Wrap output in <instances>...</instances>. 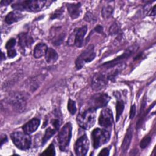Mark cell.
Listing matches in <instances>:
<instances>
[{
    "mask_svg": "<svg viewBox=\"0 0 156 156\" xmlns=\"http://www.w3.org/2000/svg\"><path fill=\"white\" fill-rule=\"evenodd\" d=\"M78 124L83 129L88 130L91 128L96 121V110L89 108L80 112L77 116Z\"/></svg>",
    "mask_w": 156,
    "mask_h": 156,
    "instance_id": "1",
    "label": "cell"
},
{
    "mask_svg": "<svg viewBox=\"0 0 156 156\" xmlns=\"http://www.w3.org/2000/svg\"><path fill=\"white\" fill-rule=\"evenodd\" d=\"M46 1L41 0H29L18 1L12 5V7L18 10L29 12H38L45 5Z\"/></svg>",
    "mask_w": 156,
    "mask_h": 156,
    "instance_id": "2",
    "label": "cell"
},
{
    "mask_svg": "<svg viewBox=\"0 0 156 156\" xmlns=\"http://www.w3.org/2000/svg\"><path fill=\"white\" fill-rule=\"evenodd\" d=\"M72 135V126L70 122H68L60 130L58 135V143L60 149L66 152L69 145Z\"/></svg>",
    "mask_w": 156,
    "mask_h": 156,
    "instance_id": "3",
    "label": "cell"
},
{
    "mask_svg": "<svg viewBox=\"0 0 156 156\" xmlns=\"http://www.w3.org/2000/svg\"><path fill=\"white\" fill-rule=\"evenodd\" d=\"M13 144L20 149L27 150L31 145V138L29 134L22 132H14L11 134Z\"/></svg>",
    "mask_w": 156,
    "mask_h": 156,
    "instance_id": "4",
    "label": "cell"
},
{
    "mask_svg": "<svg viewBox=\"0 0 156 156\" xmlns=\"http://www.w3.org/2000/svg\"><path fill=\"white\" fill-rule=\"evenodd\" d=\"M110 133L103 129L96 128L91 133L92 144L94 148L97 149L107 143L110 140Z\"/></svg>",
    "mask_w": 156,
    "mask_h": 156,
    "instance_id": "5",
    "label": "cell"
},
{
    "mask_svg": "<svg viewBox=\"0 0 156 156\" xmlns=\"http://www.w3.org/2000/svg\"><path fill=\"white\" fill-rule=\"evenodd\" d=\"M8 102L15 111L22 112L26 106V98L21 93H13L8 98Z\"/></svg>",
    "mask_w": 156,
    "mask_h": 156,
    "instance_id": "6",
    "label": "cell"
},
{
    "mask_svg": "<svg viewBox=\"0 0 156 156\" xmlns=\"http://www.w3.org/2000/svg\"><path fill=\"white\" fill-rule=\"evenodd\" d=\"M96 56L94 51V46L91 44L88 46L77 58L76 60V66L77 69H81L85 63L92 61Z\"/></svg>",
    "mask_w": 156,
    "mask_h": 156,
    "instance_id": "7",
    "label": "cell"
},
{
    "mask_svg": "<svg viewBox=\"0 0 156 156\" xmlns=\"http://www.w3.org/2000/svg\"><path fill=\"white\" fill-rule=\"evenodd\" d=\"M110 97L105 93H98L93 95L89 102L90 108L96 110L97 108L105 107Z\"/></svg>",
    "mask_w": 156,
    "mask_h": 156,
    "instance_id": "8",
    "label": "cell"
},
{
    "mask_svg": "<svg viewBox=\"0 0 156 156\" xmlns=\"http://www.w3.org/2000/svg\"><path fill=\"white\" fill-rule=\"evenodd\" d=\"M87 31V27L86 26H82L76 29L73 36H71L69 39V43L75 45L77 48H80L83 46L84 37Z\"/></svg>",
    "mask_w": 156,
    "mask_h": 156,
    "instance_id": "9",
    "label": "cell"
},
{
    "mask_svg": "<svg viewBox=\"0 0 156 156\" xmlns=\"http://www.w3.org/2000/svg\"><path fill=\"white\" fill-rule=\"evenodd\" d=\"M89 149V141L87 135H84L79 137L74 146V151L77 155H85Z\"/></svg>",
    "mask_w": 156,
    "mask_h": 156,
    "instance_id": "10",
    "label": "cell"
},
{
    "mask_svg": "<svg viewBox=\"0 0 156 156\" xmlns=\"http://www.w3.org/2000/svg\"><path fill=\"white\" fill-rule=\"evenodd\" d=\"M113 123V114L110 109L108 108H104L99 117V124L102 127L109 128L112 126Z\"/></svg>",
    "mask_w": 156,
    "mask_h": 156,
    "instance_id": "11",
    "label": "cell"
},
{
    "mask_svg": "<svg viewBox=\"0 0 156 156\" xmlns=\"http://www.w3.org/2000/svg\"><path fill=\"white\" fill-rule=\"evenodd\" d=\"M107 85V77L101 73L94 75L91 81V88L94 91H99L104 88Z\"/></svg>",
    "mask_w": 156,
    "mask_h": 156,
    "instance_id": "12",
    "label": "cell"
},
{
    "mask_svg": "<svg viewBox=\"0 0 156 156\" xmlns=\"http://www.w3.org/2000/svg\"><path fill=\"white\" fill-rule=\"evenodd\" d=\"M133 51H134V48L133 47H131V48H129L127 50H126L122 55L115 58L114 60H113L110 62L104 63L102 65V66H105L107 68L113 67V66H116L117 64H118L119 62H121L122 60L128 58L132 54V53L133 52Z\"/></svg>",
    "mask_w": 156,
    "mask_h": 156,
    "instance_id": "13",
    "label": "cell"
},
{
    "mask_svg": "<svg viewBox=\"0 0 156 156\" xmlns=\"http://www.w3.org/2000/svg\"><path fill=\"white\" fill-rule=\"evenodd\" d=\"M40 125V120L37 118H33L23 126L24 132L27 134H31L34 132Z\"/></svg>",
    "mask_w": 156,
    "mask_h": 156,
    "instance_id": "14",
    "label": "cell"
},
{
    "mask_svg": "<svg viewBox=\"0 0 156 156\" xmlns=\"http://www.w3.org/2000/svg\"><path fill=\"white\" fill-rule=\"evenodd\" d=\"M66 6L69 16L72 19H76L80 16L81 12L80 3H68Z\"/></svg>",
    "mask_w": 156,
    "mask_h": 156,
    "instance_id": "15",
    "label": "cell"
},
{
    "mask_svg": "<svg viewBox=\"0 0 156 156\" xmlns=\"http://www.w3.org/2000/svg\"><path fill=\"white\" fill-rule=\"evenodd\" d=\"M19 45L21 48L24 49L27 47H29L34 42L32 37L27 33L23 32L19 34Z\"/></svg>",
    "mask_w": 156,
    "mask_h": 156,
    "instance_id": "16",
    "label": "cell"
},
{
    "mask_svg": "<svg viewBox=\"0 0 156 156\" xmlns=\"http://www.w3.org/2000/svg\"><path fill=\"white\" fill-rule=\"evenodd\" d=\"M132 135H133V129L132 127H130L128 128L127 130V132L125 135V136L121 146V149L122 152H125L128 149L131 143Z\"/></svg>",
    "mask_w": 156,
    "mask_h": 156,
    "instance_id": "17",
    "label": "cell"
},
{
    "mask_svg": "<svg viewBox=\"0 0 156 156\" xmlns=\"http://www.w3.org/2000/svg\"><path fill=\"white\" fill-rule=\"evenodd\" d=\"M23 18V15L18 12H10L9 13L5 18V21L8 24H11L13 23L21 20Z\"/></svg>",
    "mask_w": 156,
    "mask_h": 156,
    "instance_id": "18",
    "label": "cell"
},
{
    "mask_svg": "<svg viewBox=\"0 0 156 156\" xmlns=\"http://www.w3.org/2000/svg\"><path fill=\"white\" fill-rule=\"evenodd\" d=\"M48 47L46 44L43 43H38L34 48V56L38 58L43 57L46 54Z\"/></svg>",
    "mask_w": 156,
    "mask_h": 156,
    "instance_id": "19",
    "label": "cell"
},
{
    "mask_svg": "<svg viewBox=\"0 0 156 156\" xmlns=\"http://www.w3.org/2000/svg\"><path fill=\"white\" fill-rule=\"evenodd\" d=\"M58 55L57 52L52 48H48L45 54V58L48 63H53L58 59Z\"/></svg>",
    "mask_w": 156,
    "mask_h": 156,
    "instance_id": "20",
    "label": "cell"
},
{
    "mask_svg": "<svg viewBox=\"0 0 156 156\" xmlns=\"http://www.w3.org/2000/svg\"><path fill=\"white\" fill-rule=\"evenodd\" d=\"M56 131H57V130H55L54 127L51 128V127H48L45 132L44 135L42 139V144H44L49 139H50L51 138V136L56 132Z\"/></svg>",
    "mask_w": 156,
    "mask_h": 156,
    "instance_id": "21",
    "label": "cell"
},
{
    "mask_svg": "<svg viewBox=\"0 0 156 156\" xmlns=\"http://www.w3.org/2000/svg\"><path fill=\"white\" fill-rule=\"evenodd\" d=\"M113 8L110 5H105L102 9V16L104 19L108 18L113 13Z\"/></svg>",
    "mask_w": 156,
    "mask_h": 156,
    "instance_id": "22",
    "label": "cell"
},
{
    "mask_svg": "<svg viewBox=\"0 0 156 156\" xmlns=\"http://www.w3.org/2000/svg\"><path fill=\"white\" fill-rule=\"evenodd\" d=\"M124 108V104L121 99H118L116 102V121L119 120Z\"/></svg>",
    "mask_w": 156,
    "mask_h": 156,
    "instance_id": "23",
    "label": "cell"
},
{
    "mask_svg": "<svg viewBox=\"0 0 156 156\" xmlns=\"http://www.w3.org/2000/svg\"><path fill=\"white\" fill-rule=\"evenodd\" d=\"M41 155H48V156H52L55 155V147L53 143H51L49 147H47V149L42 153L41 154Z\"/></svg>",
    "mask_w": 156,
    "mask_h": 156,
    "instance_id": "24",
    "label": "cell"
},
{
    "mask_svg": "<svg viewBox=\"0 0 156 156\" xmlns=\"http://www.w3.org/2000/svg\"><path fill=\"white\" fill-rule=\"evenodd\" d=\"M68 110L69 112V113L72 115L75 114V113L76 112V102L71 100V99H69L68 100Z\"/></svg>",
    "mask_w": 156,
    "mask_h": 156,
    "instance_id": "25",
    "label": "cell"
},
{
    "mask_svg": "<svg viewBox=\"0 0 156 156\" xmlns=\"http://www.w3.org/2000/svg\"><path fill=\"white\" fill-rule=\"evenodd\" d=\"M151 141V138L149 136H146L144 138H143L140 144L141 148L142 149L146 148L149 144Z\"/></svg>",
    "mask_w": 156,
    "mask_h": 156,
    "instance_id": "26",
    "label": "cell"
},
{
    "mask_svg": "<svg viewBox=\"0 0 156 156\" xmlns=\"http://www.w3.org/2000/svg\"><path fill=\"white\" fill-rule=\"evenodd\" d=\"M119 31L120 28L118 26V25L116 23L113 24L110 28V34L111 35H116L117 34L119 33Z\"/></svg>",
    "mask_w": 156,
    "mask_h": 156,
    "instance_id": "27",
    "label": "cell"
},
{
    "mask_svg": "<svg viewBox=\"0 0 156 156\" xmlns=\"http://www.w3.org/2000/svg\"><path fill=\"white\" fill-rule=\"evenodd\" d=\"M15 43H16V40L15 38H10L7 42L6 45H5V48L7 49V50L13 49V48H14Z\"/></svg>",
    "mask_w": 156,
    "mask_h": 156,
    "instance_id": "28",
    "label": "cell"
},
{
    "mask_svg": "<svg viewBox=\"0 0 156 156\" xmlns=\"http://www.w3.org/2000/svg\"><path fill=\"white\" fill-rule=\"evenodd\" d=\"M84 20L88 22H93L96 21V18L91 13L87 12L85 15Z\"/></svg>",
    "mask_w": 156,
    "mask_h": 156,
    "instance_id": "29",
    "label": "cell"
},
{
    "mask_svg": "<svg viewBox=\"0 0 156 156\" xmlns=\"http://www.w3.org/2000/svg\"><path fill=\"white\" fill-rule=\"evenodd\" d=\"M51 124H52L53 127L55 130H58L59 129V127L60 126V121L59 119H53L51 120Z\"/></svg>",
    "mask_w": 156,
    "mask_h": 156,
    "instance_id": "30",
    "label": "cell"
},
{
    "mask_svg": "<svg viewBox=\"0 0 156 156\" xmlns=\"http://www.w3.org/2000/svg\"><path fill=\"white\" fill-rule=\"evenodd\" d=\"M62 10H60V9H58L53 14L51 15V19L54 20L55 18H58L62 15Z\"/></svg>",
    "mask_w": 156,
    "mask_h": 156,
    "instance_id": "31",
    "label": "cell"
},
{
    "mask_svg": "<svg viewBox=\"0 0 156 156\" xmlns=\"http://www.w3.org/2000/svg\"><path fill=\"white\" fill-rule=\"evenodd\" d=\"M7 51V55H8L9 57L13 58L16 55V51L14 48L8 49Z\"/></svg>",
    "mask_w": 156,
    "mask_h": 156,
    "instance_id": "32",
    "label": "cell"
},
{
    "mask_svg": "<svg viewBox=\"0 0 156 156\" xmlns=\"http://www.w3.org/2000/svg\"><path fill=\"white\" fill-rule=\"evenodd\" d=\"M135 113H136V107H135V105L133 104L131 106V108H130V118L133 119L135 115Z\"/></svg>",
    "mask_w": 156,
    "mask_h": 156,
    "instance_id": "33",
    "label": "cell"
},
{
    "mask_svg": "<svg viewBox=\"0 0 156 156\" xmlns=\"http://www.w3.org/2000/svg\"><path fill=\"white\" fill-rule=\"evenodd\" d=\"M109 155V148H104L101 150L99 155Z\"/></svg>",
    "mask_w": 156,
    "mask_h": 156,
    "instance_id": "34",
    "label": "cell"
},
{
    "mask_svg": "<svg viewBox=\"0 0 156 156\" xmlns=\"http://www.w3.org/2000/svg\"><path fill=\"white\" fill-rule=\"evenodd\" d=\"M94 30H95V31H96L98 33H102L103 31V27H102V26L98 25L94 28Z\"/></svg>",
    "mask_w": 156,
    "mask_h": 156,
    "instance_id": "35",
    "label": "cell"
},
{
    "mask_svg": "<svg viewBox=\"0 0 156 156\" xmlns=\"http://www.w3.org/2000/svg\"><path fill=\"white\" fill-rule=\"evenodd\" d=\"M7 140V136L5 135H2L1 137V145L2 146L4 142H5Z\"/></svg>",
    "mask_w": 156,
    "mask_h": 156,
    "instance_id": "36",
    "label": "cell"
},
{
    "mask_svg": "<svg viewBox=\"0 0 156 156\" xmlns=\"http://www.w3.org/2000/svg\"><path fill=\"white\" fill-rule=\"evenodd\" d=\"M11 2H12V1H1V4L2 5H7L9 3H10Z\"/></svg>",
    "mask_w": 156,
    "mask_h": 156,
    "instance_id": "37",
    "label": "cell"
},
{
    "mask_svg": "<svg viewBox=\"0 0 156 156\" xmlns=\"http://www.w3.org/2000/svg\"><path fill=\"white\" fill-rule=\"evenodd\" d=\"M155 6H154V7H153V8H152V12H151V15H155Z\"/></svg>",
    "mask_w": 156,
    "mask_h": 156,
    "instance_id": "38",
    "label": "cell"
}]
</instances>
